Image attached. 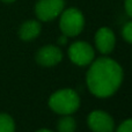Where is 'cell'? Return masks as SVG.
<instances>
[{"label":"cell","mask_w":132,"mask_h":132,"mask_svg":"<svg viewBox=\"0 0 132 132\" xmlns=\"http://www.w3.org/2000/svg\"><path fill=\"white\" fill-rule=\"evenodd\" d=\"M64 7V0H38L35 6V13L39 21L46 22L59 16Z\"/></svg>","instance_id":"5"},{"label":"cell","mask_w":132,"mask_h":132,"mask_svg":"<svg viewBox=\"0 0 132 132\" xmlns=\"http://www.w3.org/2000/svg\"><path fill=\"white\" fill-rule=\"evenodd\" d=\"M116 132H132V118L122 122Z\"/></svg>","instance_id":"13"},{"label":"cell","mask_w":132,"mask_h":132,"mask_svg":"<svg viewBox=\"0 0 132 132\" xmlns=\"http://www.w3.org/2000/svg\"><path fill=\"white\" fill-rule=\"evenodd\" d=\"M42 29V26L38 21L36 20H28L21 24L19 29V36L22 41H31L35 39L39 35Z\"/></svg>","instance_id":"9"},{"label":"cell","mask_w":132,"mask_h":132,"mask_svg":"<svg viewBox=\"0 0 132 132\" xmlns=\"http://www.w3.org/2000/svg\"><path fill=\"white\" fill-rule=\"evenodd\" d=\"M125 11L128 15L132 18V0H125Z\"/></svg>","instance_id":"14"},{"label":"cell","mask_w":132,"mask_h":132,"mask_svg":"<svg viewBox=\"0 0 132 132\" xmlns=\"http://www.w3.org/2000/svg\"><path fill=\"white\" fill-rule=\"evenodd\" d=\"M116 37L110 28L103 27L96 31L95 34V45L97 50L103 55H109L115 48Z\"/></svg>","instance_id":"8"},{"label":"cell","mask_w":132,"mask_h":132,"mask_svg":"<svg viewBox=\"0 0 132 132\" xmlns=\"http://www.w3.org/2000/svg\"><path fill=\"white\" fill-rule=\"evenodd\" d=\"M88 126L93 132H114L115 122L108 112L94 110L87 118Z\"/></svg>","instance_id":"6"},{"label":"cell","mask_w":132,"mask_h":132,"mask_svg":"<svg viewBox=\"0 0 132 132\" xmlns=\"http://www.w3.org/2000/svg\"><path fill=\"white\" fill-rule=\"evenodd\" d=\"M66 41H67V36H65V35H63L62 37H59V38H58V42H59L60 44H65Z\"/></svg>","instance_id":"15"},{"label":"cell","mask_w":132,"mask_h":132,"mask_svg":"<svg viewBox=\"0 0 132 132\" xmlns=\"http://www.w3.org/2000/svg\"><path fill=\"white\" fill-rule=\"evenodd\" d=\"M37 64L45 67H51L59 64L63 59V53L60 49L56 45H45L41 48L36 53Z\"/></svg>","instance_id":"7"},{"label":"cell","mask_w":132,"mask_h":132,"mask_svg":"<svg viewBox=\"0 0 132 132\" xmlns=\"http://www.w3.org/2000/svg\"><path fill=\"white\" fill-rule=\"evenodd\" d=\"M1 1L7 2V4H11V2H14V1H15V0H1Z\"/></svg>","instance_id":"17"},{"label":"cell","mask_w":132,"mask_h":132,"mask_svg":"<svg viewBox=\"0 0 132 132\" xmlns=\"http://www.w3.org/2000/svg\"><path fill=\"white\" fill-rule=\"evenodd\" d=\"M123 81V70L116 60L108 57L97 58L90 63L86 82L93 95L104 98L114 95Z\"/></svg>","instance_id":"1"},{"label":"cell","mask_w":132,"mask_h":132,"mask_svg":"<svg viewBox=\"0 0 132 132\" xmlns=\"http://www.w3.org/2000/svg\"><path fill=\"white\" fill-rule=\"evenodd\" d=\"M36 132H52V131L48 130V129H41V130H38V131H36Z\"/></svg>","instance_id":"16"},{"label":"cell","mask_w":132,"mask_h":132,"mask_svg":"<svg viewBox=\"0 0 132 132\" xmlns=\"http://www.w3.org/2000/svg\"><path fill=\"white\" fill-rule=\"evenodd\" d=\"M85 27V18L77 8H68L62 12L59 21V28L63 35L67 37L78 36Z\"/></svg>","instance_id":"3"},{"label":"cell","mask_w":132,"mask_h":132,"mask_svg":"<svg viewBox=\"0 0 132 132\" xmlns=\"http://www.w3.org/2000/svg\"><path fill=\"white\" fill-rule=\"evenodd\" d=\"M68 57L73 64L78 66H87L95 58V51L88 43L78 41L71 44L68 49Z\"/></svg>","instance_id":"4"},{"label":"cell","mask_w":132,"mask_h":132,"mask_svg":"<svg viewBox=\"0 0 132 132\" xmlns=\"http://www.w3.org/2000/svg\"><path fill=\"white\" fill-rule=\"evenodd\" d=\"M49 107L59 115H72L80 107V97L73 89L57 90L49 97Z\"/></svg>","instance_id":"2"},{"label":"cell","mask_w":132,"mask_h":132,"mask_svg":"<svg viewBox=\"0 0 132 132\" xmlns=\"http://www.w3.org/2000/svg\"><path fill=\"white\" fill-rule=\"evenodd\" d=\"M0 132H15L14 119L8 114H0Z\"/></svg>","instance_id":"11"},{"label":"cell","mask_w":132,"mask_h":132,"mask_svg":"<svg viewBox=\"0 0 132 132\" xmlns=\"http://www.w3.org/2000/svg\"><path fill=\"white\" fill-rule=\"evenodd\" d=\"M122 35H123V38L126 42H129L130 44H132V21L128 22L122 29Z\"/></svg>","instance_id":"12"},{"label":"cell","mask_w":132,"mask_h":132,"mask_svg":"<svg viewBox=\"0 0 132 132\" xmlns=\"http://www.w3.org/2000/svg\"><path fill=\"white\" fill-rule=\"evenodd\" d=\"M77 129V122L71 115H63L57 123L58 132H74Z\"/></svg>","instance_id":"10"}]
</instances>
